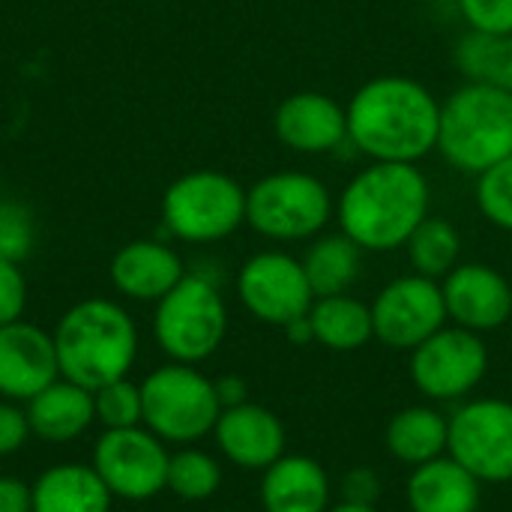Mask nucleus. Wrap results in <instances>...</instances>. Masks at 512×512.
Returning a JSON list of instances; mask_svg holds the SVG:
<instances>
[{"label": "nucleus", "instance_id": "nucleus-1", "mask_svg": "<svg viewBox=\"0 0 512 512\" xmlns=\"http://www.w3.org/2000/svg\"><path fill=\"white\" fill-rule=\"evenodd\" d=\"M348 111V141L375 162L417 165L438 150L441 105L414 78L381 75L363 84Z\"/></svg>", "mask_w": 512, "mask_h": 512}, {"label": "nucleus", "instance_id": "nucleus-2", "mask_svg": "<svg viewBox=\"0 0 512 512\" xmlns=\"http://www.w3.org/2000/svg\"><path fill=\"white\" fill-rule=\"evenodd\" d=\"M429 216V180L408 162H372L339 198L342 231L369 252L405 246Z\"/></svg>", "mask_w": 512, "mask_h": 512}, {"label": "nucleus", "instance_id": "nucleus-3", "mask_svg": "<svg viewBox=\"0 0 512 512\" xmlns=\"http://www.w3.org/2000/svg\"><path fill=\"white\" fill-rule=\"evenodd\" d=\"M51 336L60 378L87 390L129 378L141 348L135 318L108 297H87L69 306Z\"/></svg>", "mask_w": 512, "mask_h": 512}, {"label": "nucleus", "instance_id": "nucleus-4", "mask_svg": "<svg viewBox=\"0 0 512 512\" xmlns=\"http://www.w3.org/2000/svg\"><path fill=\"white\" fill-rule=\"evenodd\" d=\"M441 156L462 174H483L512 156V90L468 81L441 105Z\"/></svg>", "mask_w": 512, "mask_h": 512}, {"label": "nucleus", "instance_id": "nucleus-5", "mask_svg": "<svg viewBox=\"0 0 512 512\" xmlns=\"http://www.w3.org/2000/svg\"><path fill=\"white\" fill-rule=\"evenodd\" d=\"M144 426L165 444L189 447L213 435L222 414L216 384L189 363H165L141 381Z\"/></svg>", "mask_w": 512, "mask_h": 512}, {"label": "nucleus", "instance_id": "nucleus-6", "mask_svg": "<svg viewBox=\"0 0 512 512\" xmlns=\"http://www.w3.org/2000/svg\"><path fill=\"white\" fill-rule=\"evenodd\" d=\"M228 333V309L213 279L186 273L153 312V339L171 363L210 360Z\"/></svg>", "mask_w": 512, "mask_h": 512}, {"label": "nucleus", "instance_id": "nucleus-7", "mask_svg": "<svg viewBox=\"0 0 512 512\" xmlns=\"http://www.w3.org/2000/svg\"><path fill=\"white\" fill-rule=\"evenodd\" d=\"M162 222L183 243H216L246 222V189L222 171H189L162 195Z\"/></svg>", "mask_w": 512, "mask_h": 512}, {"label": "nucleus", "instance_id": "nucleus-8", "mask_svg": "<svg viewBox=\"0 0 512 512\" xmlns=\"http://www.w3.org/2000/svg\"><path fill=\"white\" fill-rule=\"evenodd\" d=\"M330 213V189L303 171L267 174L246 192V222L270 240L315 237Z\"/></svg>", "mask_w": 512, "mask_h": 512}, {"label": "nucleus", "instance_id": "nucleus-9", "mask_svg": "<svg viewBox=\"0 0 512 512\" xmlns=\"http://www.w3.org/2000/svg\"><path fill=\"white\" fill-rule=\"evenodd\" d=\"M168 444L147 426L105 429L93 444V468L114 501L144 504L168 486Z\"/></svg>", "mask_w": 512, "mask_h": 512}, {"label": "nucleus", "instance_id": "nucleus-10", "mask_svg": "<svg viewBox=\"0 0 512 512\" xmlns=\"http://www.w3.org/2000/svg\"><path fill=\"white\" fill-rule=\"evenodd\" d=\"M450 456L480 483L512 480V405L504 399L468 402L450 417Z\"/></svg>", "mask_w": 512, "mask_h": 512}, {"label": "nucleus", "instance_id": "nucleus-11", "mask_svg": "<svg viewBox=\"0 0 512 512\" xmlns=\"http://www.w3.org/2000/svg\"><path fill=\"white\" fill-rule=\"evenodd\" d=\"M240 303L264 324L288 327L309 315L315 291L306 279L303 261L285 252H258L237 273Z\"/></svg>", "mask_w": 512, "mask_h": 512}, {"label": "nucleus", "instance_id": "nucleus-12", "mask_svg": "<svg viewBox=\"0 0 512 512\" xmlns=\"http://www.w3.org/2000/svg\"><path fill=\"white\" fill-rule=\"evenodd\" d=\"M489 369V351L483 339L465 327H441L423 345L414 348L411 378L438 402H453L471 393Z\"/></svg>", "mask_w": 512, "mask_h": 512}, {"label": "nucleus", "instance_id": "nucleus-13", "mask_svg": "<svg viewBox=\"0 0 512 512\" xmlns=\"http://www.w3.org/2000/svg\"><path fill=\"white\" fill-rule=\"evenodd\" d=\"M444 321V291L435 279H426L420 273L390 282L372 306L375 336L399 351H414L429 336H435Z\"/></svg>", "mask_w": 512, "mask_h": 512}, {"label": "nucleus", "instance_id": "nucleus-14", "mask_svg": "<svg viewBox=\"0 0 512 512\" xmlns=\"http://www.w3.org/2000/svg\"><path fill=\"white\" fill-rule=\"evenodd\" d=\"M60 378L54 336L30 321L0 327V399L30 402Z\"/></svg>", "mask_w": 512, "mask_h": 512}, {"label": "nucleus", "instance_id": "nucleus-15", "mask_svg": "<svg viewBox=\"0 0 512 512\" xmlns=\"http://www.w3.org/2000/svg\"><path fill=\"white\" fill-rule=\"evenodd\" d=\"M447 318L471 333L498 330L512 315L510 282L486 264H456L444 276Z\"/></svg>", "mask_w": 512, "mask_h": 512}, {"label": "nucleus", "instance_id": "nucleus-16", "mask_svg": "<svg viewBox=\"0 0 512 512\" xmlns=\"http://www.w3.org/2000/svg\"><path fill=\"white\" fill-rule=\"evenodd\" d=\"M213 438L222 456L243 471H267L285 456V429L279 417L252 402L222 408Z\"/></svg>", "mask_w": 512, "mask_h": 512}, {"label": "nucleus", "instance_id": "nucleus-17", "mask_svg": "<svg viewBox=\"0 0 512 512\" xmlns=\"http://www.w3.org/2000/svg\"><path fill=\"white\" fill-rule=\"evenodd\" d=\"M276 135L297 153H330L348 141V111L327 93H294L276 108Z\"/></svg>", "mask_w": 512, "mask_h": 512}, {"label": "nucleus", "instance_id": "nucleus-18", "mask_svg": "<svg viewBox=\"0 0 512 512\" xmlns=\"http://www.w3.org/2000/svg\"><path fill=\"white\" fill-rule=\"evenodd\" d=\"M117 294L138 303H159L183 276V258L162 240H132L111 258L108 267Z\"/></svg>", "mask_w": 512, "mask_h": 512}, {"label": "nucleus", "instance_id": "nucleus-19", "mask_svg": "<svg viewBox=\"0 0 512 512\" xmlns=\"http://www.w3.org/2000/svg\"><path fill=\"white\" fill-rule=\"evenodd\" d=\"M24 411L33 438L45 444H72L96 423L93 390L66 378H57L30 402H24Z\"/></svg>", "mask_w": 512, "mask_h": 512}, {"label": "nucleus", "instance_id": "nucleus-20", "mask_svg": "<svg viewBox=\"0 0 512 512\" xmlns=\"http://www.w3.org/2000/svg\"><path fill=\"white\" fill-rule=\"evenodd\" d=\"M33 512H111L114 495L93 465L60 462L30 483Z\"/></svg>", "mask_w": 512, "mask_h": 512}, {"label": "nucleus", "instance_id": "nucleus-21", "mask_svg": "<svg viewBox=\"0 0 512 512\" xmlns=\"http://www.w3.org/2000/svg\"><path fill=\"white\" fill-rule=\"evenodd\" d=\"M264 512H327L330 480L309 456H282L261 480Z\"/></svg>", "mask_w": 512, "mask_h": 512}, {"label": "nucleus", "instance_id": "nucleus-22", "mask_svg": "<svg viewBox=\"0 0 512 512\" xmlns=\"http://www.w3.org/2000/svg\"><path fill=\"white\" fill-rule=\"evenodd\" d=\"M411 512H477L480 480L465 471L453 456L417 465L408 480Z\"/></svg>", "mask_w": 512, "mask_h": 512}, {"label": "nucleus", "instance_id": "nucleus-23", "mask_svg": "<svg viewBox=\"0 0 512 512\" xmlns=\"http://www.w3.org/2000/svg\"><path fill=\"white\" fill-rule=\"evenodd\" d=\"M312 336L330 351H357L375 336L372 309L348 294L318 297L309 309Z\"/></svg>", "mask_w": 512, "mask_h": 512}, {"label": "nucleus", "instance_id": "nucleus-24", "mask_svg": "<svg viewBox=\"0 0 512 512\" xmlns=\"http://www.w3.org/2000/svg\"><path fill=\"white\" fill-rule=\"evenodd\" d=\"M450 420L432 408H405L387 426V450L405 465H426L447 450Z\"/></svg>", "mask_w": 512, "mask_h": 512}, {"label": "nucleus", "instance_id": "nucleus-25", "mask_svg": "<svg viewBox=\"0 0 512 512\" xmlns=\"http://www.w3.org/2000/svg\"><path fill=\"white\" fill-rule=\"evenodd\" d=\"M306 279L318 297L345 294L360 273V246L348 234H330L312 243L303 258Z\"/></svg>", "mask_w": 512, "mask_h": 512}, {"label": "nucleus", "instance_id": "nucleus-26", "mask_svg": "<svg viewBox=\"0 0 512 512\" xmlns=\"http://www.w3.org/2000/svg\"><path fill=\"white\" fill-rule=\"evenodd\" d=\"M456 66L468 81L512 90V33H477L459 39Z\"/></svg>", "mask_w": 512, "mask_h": 512}, {"label": "nucleus", "instance_id": "nucleus-27", "mask_svg": "<svg viewBox=\"0 0 512 512\" xmlns=\"http://www.w3.org/2000/svg\"><path fill=\"white\" fill-rule=\"evenodd\" d=\"M405 246H408V258L414 270L426 279L447 276L456 267L459 252H462L459 231L447 219H435V216H426Z\"/></svg>", "mask_w": 512, "mask_h": 512}, {"label": "nucleus", "instance_id": "nucleus-28", "mask_svg": "<svg viewBox=\"0 0 512 512\" xmlns=\"http://www.w3.org/2000/svg\"><path fill=\"white\" fill-rule=\"evenodd\" d=\"M222 486V468L219 462L195 447H180L177 453H171L168 462V492L177 495L180 501L198 504L207 501L219 492Z\"/></svg>", "mask_w": 512, "mask_h": 512}, {"label": "nucleus", "instance_id": "nucleus-29", "mask_svg": "<svg viewBox=\"0 0 512 512\" xmlns=\"http://www.w3.org/2000/svg\"><path fill=\"white\" fill-rule=\"evenodd\" d=\"M93 408H96V423L102 429H132L144 426V411H141V384L120 378L111 381L99 390H93Z\"/></svg>", "mask_w": 512, "mask_h": 512}, {"label": "nucleus", "instance_id": "nucleus-30", "mask_svg": "<svg viewBox=\"0 0 512 512\" xmlns=\"http://www.w3.org/2000/svg\"><path fill=\"white\" fill-rule=\"evenodd\" d=\"M477 204L489 222H495L504 231H512V156L480 174Z\"/></svg>", "mask_w": 512, "mask_h": 512}, {"label": "nucleus", "instance_id": "nucleus-31", "mask_svg": "<svg viewBox=\"0 0 512 512\" xmlns=\"http://www.w3.org/2000/svg\"><path fill=\"white\" fill-rule=\"evenodd\" d=\"M36 243V225L30 207L0 198V258L21 264Z\"/></svg>", "mask_w": 512, "mask_h": 512}, {"label": "nucleus", "instance_id": "nucleus-32", "mask_svg": "<svg viewBox=\"0 0 512 512\" xmlns=\"http://www.w3.org/2000/svg\"><path fill=\"white\" fill-rule=\"evenodd\" d=\"M459 9L477 33H512V0H459Z\"/></svg>", "mask_w": 512, "mask_h": 512}, {"label": "nucleus", "instance_id": "nucleus-33", "mask_svg": "<svg viewBox=\"0 0 512 512\" xmlns=\"http://www.w3.org/2000/svg\"><path fill=\"white\" fill-rule=\"evenodd\" d=\"M27 309V279L21 264L0 258V327L21 321Z\"/></svg>", "mask_w": 512, "mask_h": 512}, {"label": "nucleus", "instance_id": "nucleus-34", "mask_svg": "<svg viewBox=\"0 0 512 512\" xmlns=\"http://www.w3.org/2000/svg\"><path fill=\"white\" fill-rule=\"evenodd\" d=\"M30 435L33 432H30V420H27L24 405L0 399V459L15 456L18 450H24Z\"/></svg>", "mask_w": 512, "mask_h": 512}, {"label": "nucleus", "instance_id": "nucleus-35", "mask_svg": "<svg viewBox=\"0 0 512 512\" xmlns=\"http://www.w3.org/2000/svg\"><path fill=\"white\" fill-rule=\"evenodd\" d=\"M342 489H345V498L351 504H375V498L381 492V483H378V477L369 468H357V471H351L345 477Z\"/></svg>", "mask_w": 512, "mask_h": 512}, {"label": "nucleus", "instance_id": "nucleus-36", "mask_svg": "<svg viewBox=\"0 0 512 512\" xmlns=\"http://www.w3.org/2000/svg\"><path fill=\"white\" fill-rule=\"evenodd\" d=\"M0 512H33L30 486L18 477H0Z\"/></svg>", "mask_w": 512, "mask_h": 512}, {"label": "nucleus", "instance_id": "nucleus-37", "mask_svg": "<svg viewBox=\"0 0 512 512\" xmlns=\"http://www.w3.org/2000/svg\"><path fill=\"white\" fill-rule=\"evenodd\" d=\"M216 384V396L222 402V408H234V405H243L246 402V381L237 378V375H225Z\"/></svg>", "mask_w": 512, "mask_h": 512}, {"label": "nucleus", "instance_id": "nucleus-38", "mask_svg": "<svg viewBox=\"0 0 512 512\" xmlns=\"http://www.w3.org/2000/svg\"><path fill=\"white\" fill-rule=\"evenodd\" d=\"M285 333H288V339H291V342H300V345H303V342H309V339H315V336H312L309 315H306V318H300V321H291V324L285 327Z\"/></svg>", "mask_w": 512, "mask_h": 512}, {"label": "nucleus", "instance_id": "nucleus-39", "mask_svg": "<svg viewBox=\"0 0 512 512\" xmlns=\"http://www.w3.org/2000/svg\"><path fill=\"white\" fill-rule=\"evenodd\" d=\"M327 512H378L372 504H351V501H345V504H339V507H333V510Z\"/></svg>", "mask_w": 512, "mask_h": 512}, {"label": "nucleus", "instance_id": "nucleus-40", "mask_svg": "<svg viewBox=\"0 0 512 512\" xmlns=\"http://www.w3.org/2000/svg\"><path fill=\"white\" fill-rule=\"evenodd\" d=\"M168 512H177V510H168Z\"/></svg>", "mask_w": 512, "mask_h": 512}, {"label": "nucleus", "instance_id": "nucleus-41", "mask_svg": "<svg viewBox=\"0 0 512 512\" xmlns=\"http://www.w3.org/2000/svg\"><path fill=\"white\" fill-rule=\"evenodd\" d=\"M0 180H3V177H0Z\"/></svg>", "mask_w": 512, "mask_h": 512}]
</instances>
